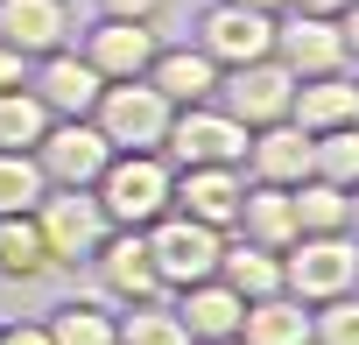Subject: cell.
Segmentation results:
<instances>
[{
	"label": "cell",
	"instance_id": "obj_26",
	"mask_svg": "<svg viewBox=\"0 0 359 345\" xmlns=\"http://www.w3.org/2000/svg\"><path fill=\"white\" fill-rule=\"evenodd\" d=\"M50 191L36 148H0V212H36Z\"/></svg>",
	"mask_w": 359,
	"mask_h": 345
},
{
	"label": "cell",
	"instance_id": "obj_30",
	"mask_svg": "<svg viewBox=\"0 0 359 345\" xmlns=\"http://www.w3.org/2000/svg\"><path fill=\"white\" fill-rule=\"evenodd\" d=\"M310 345H359V289L310 310Z\"/></svg>",
	"mask_w": 359,
	"mask_h": 345
},
{
	"label": "cell",
	"instance_id": "obj_23",
	"mask_svg": "<svg viewBox=\"0 0 359 345\" xmlns=\"http://www.w3.org/2000/svg\"><path fill=\"white\" fill-rule=\"evenodd\" d=\"M219 282H233L247 303H254V296H275V289H282V254H275V247H254V240H240V233H226Z\"/></svg>",
	"mask_w": 359,
	"mask_h": 345
},
{
	"label": "cell",
	"instance_id": "obj_4",
	"mask_svg": "<svg viewBox=\"0 0 359 345\" xmlns=\"http://www.w3.org/2000/svg\"><path fill=\"white\" fill-rule=\"evenodd\" d=\"M36 226H43L50 268H78V261H92L99 240L113 233L106 212H99V191H92V184H50L43 205H36Z\"/></svg>",
	"mask_w": 359,
	"mask_h": 345
},
{
	"label": "cell",
	"instance_id": "obj_29",
	"mask_svg": "<svg viewBox=\"0 0 359 345\" xmlns=\"http://www.w3.org/2000/svg\"><path fill=\"white\" fill-rule=\"evenodd\" d=\"M43 324H50L57 345H113V331H120V317H113L106 303H64V310L43 317Z\"/></svg>",
	"mask_w": 359,
	"mask_h": 345
},
{
	"label": "cell",
	"instance_id": "obj_6",
	"mask_svg": "<svg viewBox=\"0 0 359 345\" xmlns=\"http://www.w3.org/2000/svg\"><path fill=\"white\" fill-rule=\"evenodd\" d=\"M162 155H169L176 169H198V162H233V169H247V127H240L219 99L176 106V113H169V134H162Z\"/></svg>",
	"mask_w": 359,
	"mask_h": 345
},
{
	"label": "cell",
	"instance_id": "obj_33",
	"mask_svg": "<svg viewBox=\"0 0 359 345\" xmlns=\"http://www.w3.org/2000/svg\"><path fill=\"white\" fill-rule=\"evenodd\" d=\"M8 85H29V57L0 43V92H8Z\"/></svg>",
	"mask_w": 359,
	"mask_h": 345
},
{
	"label": "cell",
	"instance_id": "obj_10",
	"mask_svg": "<svg viewBox=\"0 0 359 345\" xmlns=\"http://www.w3.org/2000/svg\"><path fill=\"white\" fill-rule=\"evenodd\" d=\"M275 57L296 71V78H324V71H345V29L331 15H303V8H282L275 15Z\"/></svg>",
	"mask_w": 359,
	"mask_h": 345
},
{
	"label": "cell",
	"instance_id": "obj_34",
	"mask_svg": "<svg viewBox=\"0 0 359 345\" xmlns=\"http://www.w3.org/2000/svg\"><path fill=\"white\" fill-rule=\"evenodd\" d=\"M338 29H345V57H359V0H352V8L338 15Z\"/></svg>",
	"mask_w": 359,
	"mask_h": 345
},
{
	"label": "cell",
	"instance_id": "obj_2",
	"mask_svg": "<svg viewBox=\"0 0 359 345\" xmlns=\"http://www.w3.org/2000/svg\"><path fill=\"white\" fill-rule=\"evenodd\" d=\"M282 289L310 310L359 289V240L352 233H296L282 247Z\"/></svg>",
	"mask_w": 359,
	"mask_h": 345
},
{
	"label": "cell",
	"instance_id": "obj_24",
	"mask_svg": "<svg viewBox=\"0 0 359 345\" xmlns=\"http://www.w3.org/2000/svg\"><path fill=\"white\" fill-rule=\"evenodd\" d=\"M113 345H191V331H184V317H176L169 296H155V303H127L120 310Z\"/></svg>",
	"mask_w": 359,
	"mask_h": 345
},
{
	"label": "cell",
	"instance_id": "obj_12",
	"mask_svg": "<svg viewBox=\"0 0 359 345\" xmlns=\"http://www.w3.org/2000/svg\"><path fill=\"white\" fill-rule=\"evenodd\" d=\"M36 162L50 184H99V169L113 162V141L92 120H50V134L36 141Z\"/></svg>",
	"mask_w": 359,
	"mask_h": 345
},
{
	"label": "cell",
	"instance_id": "obj_3",
	"mask_svg": "<svg viewBox=\"0 0 359 345\" xmlns=\"http://www.w3.org/2000/svg\"><path fill=\"white\" fill-rule=\"evenodd\" d=\"M141 240H148V261H155V275H162L169 296L191 289V282H205V275H219V254H226V233H219V226L176 212V205H169L155 226H141Z\"/></svg>",
	"mask_w": 359,
	"mask_h": 345
},
{
	"label": "cell",
	"instance_id": "obj_36",
	"mask_svg": "<svg viewBox=\"0 0 359 345\" xmlns=\"http://www.w3.org/2000/svg\"><path fill=\"white\" fill-rule=\"evenodd\" d=\"M345 233H352V240H359V184H352V191H345Z\"/></svg>",
	"mask_w": 359,
	"mask_h": 345
},
{
	"label": "cell",
	"instance_id": "obj_22",
	"mask_svg": "<svg viewBox=\"0 0 359 345\" xmlns=\"http://www.w3.org/2000/svg\"><path fill=\"white\" fill-rule=\"evenodd\" d=\"M50 275V247L36 212H0V282H43Z\"/></svg>",
	"mask_w": 359,
	"mask_h": 345
},
{
	"label": "cell",
	"instance_id": "obj_21",
	"mask_svg": "<svg viewBox=\"0 0 359 345\" xmlns=\"http://www.w3.org/2000/svg\"><path fill=\"white\" fill-rule=\"evenodd\" d=\"M240 345H310V303H296L289 289L254 296L240 317Z\"/></svg>",
	"mask_w": 359,
	"mask_h": 345
},
{
	"label": "cell",
	"instance_id": "obj_16",
	"mask_svg": "<svg viewBox=\"0 0 359 345\" xmlns=\"http://www.w3.org/2000/svg\"><path fill=\"white\" fill-rule=\"evenodd\" d=\"M247 177L254 184H303L310 177V134L296 127V120H268V127H254L247 134Z\"/></svg>",
	"mask_w": 359,
	"mask_h": 345
},
{
	"label": "cell",
	"instance_id": "obj_7",
	"mask_svg": "<svg viewBox=\"0 0 359 345\" xmlns=\"http://www.w3.org/2000/svg\"><path fill=\"white\" fill-rule=\"evenodd\" d=\"M289 99H296V71L282 57H254V64H233L219 71V106L254 134L268 120H289Z\"/></svg>",
	"mask_w": 359,
	"mask_h": 345
},
{
	"label": "cell",
	"instance_id": "obj_37",
	"mask_svg": "<svg viewBox=\"0 0 359 345\" xmlns=\"http://www.w3.org/2000/svg\"><path fill=\"white\" fill-rule=\"evenodd\" d=\"M233 8H261V15H282L289 0H233Z\"/></svg>",
	"mask_w": 359,
	"mask_h": 345
},
{
	"label": "cell",
	"instance_id": "obj_14",
	"mask_svg": "<svg viewBox=\"0 0 359 345\" xmlns=\"http://www.w3.org/2000/svg\"><path fill=\"white\" fill-rule=\"evenodd\" d=\"M240 198H247V169H233V162L176 169V212H191V219H205V226H219V233H233Z\"/></svg>",
	"mask_w": 359,
	"mask_h": 345
},
{
	"label": "cell",
	"instance_id": "obj_13",
	"mask_svg": "<svg viewBox=\"0 0 359 345\" xmlns=\"http://www.w3.org/2000/svg\"><path fill=\"white\" fill-rule=\"evenodd\" d=\"M162 36L155 22H120V15H99V29H85V64L99 78H148Z\"/></svg>",
	"mask_w": 359,
	"mask_h": 345
},
{
	"label": "cell",
	"instance_id": "obj_15",
	"mask_svg": "<svg viewBox=\"0 0 359 345\" xmlns=\"http://www.w3.org/2000/svg\"><path fill=\"white\" fill-rule=\"evenodd\" d=\"M0 43L29 64L71 43V0H0Z\"/></svg>",
	"mask_w": 359,
	"mask_h": 345
},
{
	"label": "cell",
	"instance_id": "obj_25",
	"mask_svg": "<svg viewBox=\"0 0 359 345\" xmlns=\"http://www.w3.org/2000/svg\"><path fill=\"white\" fill-rule=\"evenodd\" d=\"M310 177L352 191L359 184V120L352 127H331V134H310Z\"/></svg>",
	"mask_w": 359,
	"mask_h": 345
},
{
	"label": "cell",
	"instance_id": "obj_1",
	"mask_svg": "<svg viewBox=\"0 0 359 345\" xmlns=\"http://www.w3.org/2000/svg\"><path fill=\"white\" fill-rule=\"evenodd\" d=\"M99 212L106 226H155L169 205H176V162L162 148H113V162L99 169Z\"/></svg>",
	"mask_w": 359,
	"mask_h": 345
},
{
	"label": "cell",
	"instance_id": "obj_20",
	"mask_svg": "<svg viewBox=\"0 0 359 345\" xmlns=\"http://www.w3.org/2000/svg\"><path fill=\"white\" fill-rule=\"evenodd\" d=\"M233 233L240 240H254V247H289L296 240V205H289V191L282 184H254L247 177V198H240V219H233Z\"/></svg>",
	"mask_w": 359,
	"mask_h": 345
},
{
	"label": "cell",
	"instance_id": "obj_31",
	"mask_svg": "<svg viewBox=\"0 0 359 345\" xmlns=\"http://www.w3.org/2000/svg\"><path fill=\"white\" fill-rule=\"evenodd\" d=\"M0 345H57L43 317H0Z\"/></svg>",
	"mask_w": 359,
	"mask_h": 345
},
{
	"label": "cell",
	"instance_id": "obj_17",
	"mask_svg": "<svg viewBox=\"0 0 359 345\" xmlns=\"http://www.w3.org/2000/svg\"><path fill=\"white\" fill-rule=\"evenodd\" d=\"M169 303H176V317H184L191 345H205V338H240V317H247V296H240L233 282H219V275L176 289Z\"/></svg>",
	"mask_w": 359,
	"mask_h": 345
},
{
	"label": "cell",
	"instance_id": "obj_27",
	"mask_svg": "<svg viewBox=\"0 0 359 345\" xmlns=\"http://www.w3.org/2000/svg\"><path fill=\"white\" fill-rule=\"evenodd\" d=\"M289 205H296V233H345V191L338 184L303 177V184H289Z\"/></svg>",
	"mask_w": 359,
	"mask_h": 345
},
{
	"label": "cell",
	"instance_id": "obj_28",
	"mask_svg": "<svg viewBox=\"0 0 359 345\" xmlns=\"http://www.w3.org/2000/svg\"><path fill=\"white\" fill-rule=\"evenodd\" d=\"M43 134H50V106L29 85H8L0 92V148H36Z\"/></svg>",
	"mask_w": 359,
	"mask_h": 345
},
{
	"label": "cell",
	"instance_id": "obj_38",
	"mask_svg": "<svg viewBox=\"0 0 359 345\" xmlns=\"http://www.w3.org/2000/svg\"><path fill=\"white\" fill-rule=\"evenodd\" d=\"M205 345H240V338H205Z\"/></svg>",
	"mask_w": 359,
	"mask_h": 345
},
{
	"label": "cell",
	"instance_id": "obj_32",
	"mask_svg": "<svg viewBox=\"0 0 359 345\" xmlns=\"http://www.w3.org/2000/svg\"><path fill=\"white\" fill-rule=\"evenodd\" d=\"M99 15H120V22H162L169 0H92Z\"/></svg>",
	"mask_w": 359,
	"mask_h": 345
},
{
	"label": "cell",
	"instance_id": "obj_19",
	"mask_svg": "<svg viewBox=\"0 0 359 345\" xmlns=\"http://www.w3.org/2000/svg\"><path fill=\"white\" fill-rule=\"evenodd\" d=\"M148 85L169 99V106H205V99H219V64L198 50V43H184V50H155V64H148Z\"/></svg>",
	"mask_w": 359,
	"mask_h": 345
},
{
	"label": "cell",
	"instance_id": "obj_9",
	"mask_svg": "<svg viewBox=\"0 0 359 345\" xmlns=\"http://www.w3.org/2000/svg\"><path fill=\"white\" fill-rule=\"evenodd\" d=\"M198 50H205L219 71L254 64V57H275V15L219 0V8H205V22H198Z\"/></svg>",
	"mask_w": 359,
	"mask_h": 345
},
{
	"label": "cell",
	"instance_id": "obj_11",
	"mask_svg": "<svg viewBox=\"0 0 359 345\" xmlns=\"http://www.w3.org/2000/svg\"><path fill=\"white\" fill-rule=\"evenodd\" d=\"M99 71L85 64V50H50V57H36L29 64V92L50 106V120H92V106H99Z\"/></svg>",
	"mask_w": 359,
	"mask_h": 345
},
{
	"label": "cell",
	"instance_id": "obj_8",
	"mask_svg": "<svg viewBox=\"0 0 359 345\" xmlns=\"http://www.w3.org/2000/svg\"><path fill=\"white\" fill-rule=\"evenodd\" d=\"M85 268L99 275V296L120 303V310H127V303H155V296H169L162 275H155V261H148V240H141L134 226H113Z\"/></svg>",
	"mask_w": 359,
	"mask_h": 345
},
{
	"label": "cell",
	"instance_id": "obj_18",
	"mask_svg": "<svg viewBox=\"0 0 359 345\" xmlns=\"http://www.w3.org/2000/svg\"><path fill=\"white\" fill-rule=\"evenodd\" d=\"M289 120L303 134H331V127H352L359 120V78L352 71H324V78H296V99H289Z\"/></svg>",
	"mask_w": 359,
	"mask_h": 345
},
{
	"label": "cell",
	"instance_id": "obj_35",
	"mask_svg": "<svg viewBox=\"0 0 359 345\" xmlns=\"http://www.w3.org/2000/svg\"><path fill=\"white\" fill-rule=\"evenodd\" d=\"M289 8H303V15H331V22H338V15L352 8V0H289Z\"/></svg>",
	"mask_w": 359,
	"mask_h": 345
},
{
	"label": "cell",
	"instance_id": "obj_5",
	"mask_svg": "<svg viewBox=\"0 0 359 345\" xmlns=\"http://www.w3.org/2000/svg\"><path fill=\"white\" fill-rule=\"evenodd\" d=\"M169 113H176V106H169L148 78H106V85H99V106H92V127H99L113 148H162Z\"/></svg>",
	"mask_w": 359,
	"mask_h": 345
}]
</instances>
